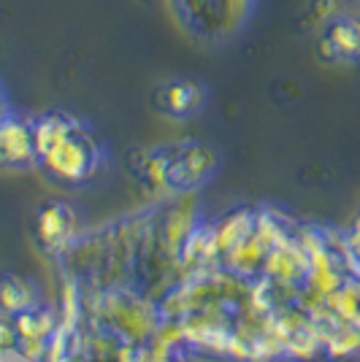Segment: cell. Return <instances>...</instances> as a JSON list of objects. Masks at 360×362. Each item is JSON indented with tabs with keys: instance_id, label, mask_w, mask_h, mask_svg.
<instances>
[{
	"instance_id": "3957f363",
	"label": "cell",
	"mask_w": 360,
	"mask_h": 362,
	"mask_svg": "<svg viewBox=\"0 0 360 362\" xmlns=\"http://www.w3.org/2000/svg\"><path fill=\"white\" fill-rule=\"evenodd\" d=\"M35 235H38V243L44 246L49 255H71L79 246L81 216H79V211L71 203L52 200V203L41 206L38 214H35Z\"/></svg>"
},
{
	"instance_id": "5b68a950",
	"label": "cell",
	"mask_w": 360,
	"mask_h": 362,
	"mask_svg": "<svg viewBox=\"0 0 360 362\" xmlns=\"http://www.w3.org/2000/svg\"><path fill=\"white\" fill-rule=\"evenodd\" d=\"M0 165L16 170L35 165L33 119H25L14 111H6L0 117Z\"/></svg>"
},
{
	"instance_id": "6da1fadb",
	"label": "cell",
	"mask_w": 360,
	"mask_h": 362,
	"mask_svg": "<svg viewBox=\"0 0 360 362\" xmlns=\"http://www.w3.org/2000/svg\"><path fill=\"white\" fill-rule=\"evenodd\" d=\"M35 165L60 184H81L101 165V149L92 133L68 114H44L33 119Z\"/></svg>"
},
{
	"instance_id": "9c48e42d",
	"label": "cell",
	"mask_w": 360,
	"mask_h": 362,
	"mask_svg": "<svg viewBox=\"0 0 360 362\" xmlns=\"http://www.w3.org/2000/svg\"><path fill=\"white\" fill-rule=\"evenodd\" d=\"M201 103H203V92L193 81H179V84H171L165 90V108L176 117L193 114L201 108Z\"/></svg>"
},
{
	"instance_id": "8fae6325",
	"label": "cell",
	"mask_w": 360,
	"mask_h": 362,
	"mask_svg": "<svg viewBox=\"0 0 360 362\" xmlns=\"http://www.w3.org/2000/svg\"><path fill=\"white\" fill-rule=\"evenodd\" d=\"M344 241H347V252H349V257H352L355 273L360 276V219L344 233Z\"/></svg>"
},
{
	"instance_id": "52a82bcc",
	"label": "cell",
	"mask_w": 360,
	"mask_h": 362,
	"mask_svg": "<svg viewBox=\"0 0 360 362\" xmlns=\"http://www.w3.org/2000/svg\"><path fill=\"white\" fill-rule=\"evenodd\" d=\"M38 303H41V292L33 279L11 271L0 273V314L16 317Z\"/></svg>"
},
{
	"instance_id": "30bf717a",
	"label": "cell",
	"mask_w": 360,
	"mask_h": 362,
	"mask_svg": "<svg viewBox=\"0 0 360 362\" xmlns=\"http://www.w3.org/2000/svg\"><path fill=\"white\" fill-rule=\"evenodd\" d=\"M9 357H16V330L14 319L0 314V362H6Z\"/></svg>"
},
{
	"instance_id": "ba28073f",
	"label": "cell",
	"mask_w": 360,
	"mask_h": 362,
	"mask_svg": "<svg viewBox=\"0 0 360 362\" xmlns=\"http://www.w3.org/2000/svg\"><path fill=\"white\" fill-rule=\"evenodd\" d=\"M325 49H330V54H333V57H342V60H355V57H360V25L358 22H352V19L336 22L328 30Z\"/></svg>"
},
{
	"instance_id": "277c9868",
	"label": "cell",
	"mask_w": 360,
	"mask_h": 362,
	"mask_svg": "<svg viewBox=\"0 0 360 362\" xmlns=\"http://www.w3.org/2000/svg\"><path fill=\"white\" fill-rule=\"evenodd\" d=\"M11 319L16 330V357L25 362H44L57 330V311L46 303H38Z\"/></svg>"
},
{
	"instance_id": "7a4b0ae2",
	"label": "cell",
	"mask_w": 360,
	"mask_h": 362,
	"mask_svg": "<svg viewBox=\"0 0 360 362\" xmlns=\"http://www.w3.org/2000/svg\"><path fill=\"white\" fill-rule=\"evenodd\" d=\"M84 308L92 317V330L120 338L125 344H150L163 314L160 303L130 287H103L84 295Z\"/></svg>"
},
{
	"instance_id": "7c38bea8",
	"label": "cell",
	"mask_w": 360,
	"mask_h": 362,
	"mask_svg": "<svg viewBox=\"0 0 360 362\" xmlns=\"http://www.w3.org/2000/svg\"><path fill=\"white\" fill-rule=\"evenodd\" d=\"M9 111V103H6V95H3V90H0V117Z\"/></svg>"
},
{
	"instance_id": "8992f818",
	"label": "cell",
	"mask_w": 360,
	"mask_h": 362,
	"mask_svg": "<svg viewBox=\"0 0 360 362\" xmlns=\"http://www.w3.org/2000/svg\"><path fill=\"white\" fill-rule=\"evenodd\" d=\"M201 225V216H198L196 200L193 197H181L179 203H174L163 219L160 227V252H163L176 268H179V255L184 241L190 238V233Z\"/></svg>"
}]
</instances>
